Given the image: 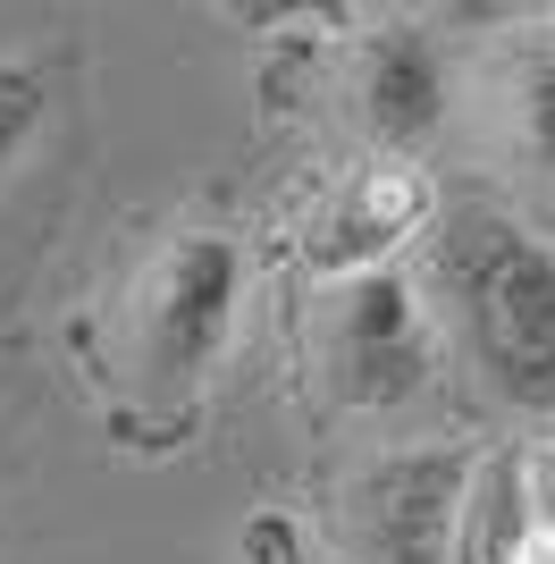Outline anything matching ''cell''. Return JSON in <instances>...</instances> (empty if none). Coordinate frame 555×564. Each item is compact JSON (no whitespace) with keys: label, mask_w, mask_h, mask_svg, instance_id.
I'll return each instance as SVG.
<instances>
[{"label":"cell","mask_w":555,"mask_h":564,"mask_svg":"<svg viewBox=\"0 0 555 564\" xmlns=\"http://www.w3.org/2000/svg\"><path fill=\"white\" fill-rule=\"evenodd\" d=\"M421 304L463 354L488 404L522 422L555 413V245L505 203H455L429 219Z\"/></svg>","instance_id":"1"},{"label":"cell","mask_w":555,"mask_h":564,"mask_svg":"<svg viewBox=\"0 0 555 564\" xmlns=\"http://www.w3.org/2000/svg\"><path fill=\"white\" fill-rule=\"evenodd\" d=\"M236 321H244V245L228 228H168L152 253L127 270L110 312V362L118 388L143 404V413H194L219 362L236 346Z\"/></svg>","instance_id":"2"},{"label":"cell","mask_w":555,"mask_h":564,"mask_svg":"<svg viewBox=\"0 0 555 564\" xmlns=\"http://www.w3.org/2000/svg\"><path fill=\"white\" fill-rule=\"evenodd\" d=\"M312 371H320V397L353 422L413 413L438 379V329H429L421 286L404 270L337 279L312 312Z\"/></svg>","instance_id":"3"},{"label":"cell","mask_w":555,"mask_h":564,"mask_svg":"<svg viewBox=\"0 0 555 564\" xmlns=\"http://www.w3.org/2000/svg\"><path fill=\"white\" fill-rule=\"evenodd\" d=\"M463 68L429 18H370L337 51V110H346L362 161H413L455 127Z\"/></svg>","instance_id":"4"},{"label":"cell","mask_w":555,"mask_h":564,"mask_svg":"<svg viewBox=\"0 0 555 564\" xmlns=\"http://www.w3.org/2000/svg\"><path fill=\"white\" fill-rule=\"evenodd\" d=\"M480 455L388 447L337 489V556L346 564H455L463 489Z\"/></svg>","instance_id":"5"},{"label":"cell","mask_w":555,"mask_h":564,"mask_svg":"<svg viewBox=\"0 0 555 564\" xmlns=\"http://www.w3.org/2000/svg\"><path fill=\"white\" fill-rule=\"evenodd\" d=\"M438 219L429 169L413 161H353L337 169L295 219V261L312 279H362V270H395V253Z\"/></svg>","instance_id":"6"},{"label":"cell","mask_w":555,"mask_h":564,"mask_svg":"<svg viewBox=\"0 0 555 564\" xmlns=\"http://www.w3.org/2000/svg\"><path fill=\"white\" fill-rule=\"evenodd\" d=\"M480 118L513 177L555 186V9H531L480 51Z\"/></svg>","instance_id":"7"},{"label":"cell","mask_w":555,"mask_h":564,"mask_svg":"<svg viewBox=\"0 0 555 564\" xmlns=\"http://www.w3.org/2000/svg\"><path fill=\"white\" fill-rule=\"evenodd\" d=\"M43 118H51V76L34 68V59H0V186L25 169Z\"/></svg>","instance_id":"8"},{"label":"cell","mask_w":555,"mask_h":564,"mask_svg":"<svg viewBox=\"0 0 555 564\" xmlns=\"http://www.w3.org/2000/svg\"><path fill=\"white\" fill-rule=\"evenodd\" d=\"M236 564H320V547L303 540L286 514H253L236 531Z\"/></svg>","instance_id":"9"},{"label":"cell","mask_w":555,"mask_h":564,"mask_svg":"<svg viewBox=\"0 0 555 564\" xmlns=\"http://www.w3.org/2000/svg\"><path fill=\"white\" fill-rule=\"evenodd\" d=\"M513 480H522V514H531V531L555 547V438H538V447L513 455Z\"/></svg>","instance_id":"10"}]
</instances>
